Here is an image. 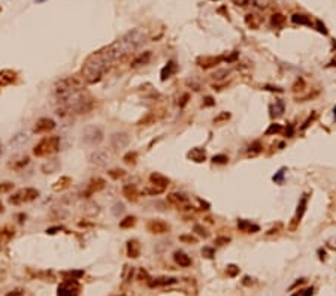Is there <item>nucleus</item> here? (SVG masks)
Instances as JSON below:
<instances>
[{
    "label": "nucleus",
    "instance_id": "nucleus-1",
    "mask_svg": "<svg viewBox=\"0 0 336 296\" xmlns=\"http://www.w3.org/2000/svg\"><path fill=\"white\" fill-rule=\"evenodd\" d=\"M114 55L111 52L109 46H105L102 50L93 52L90 57H87L82 66V79L87 84H96L99 82L103 75L114 64Z\"/></svg>",
    "mask_w": 336,
    "mask_h": 296
},
{
    "label": "nucleus",
    "instance_id": "nucleus-2",
    "mask_svg": "<svg viewBox=\"0 0 336 296\" xmlns=\"http://www.w3.org/2000/svg\"><path fill=\"white\" fill-rule=\"evenodd\" d=\"M146 39V34L141 29H133L129 33H126L123 38H120L118 41L109 45V50L114 55L115 61L120 59H124L126 55L132 54L137 50Z\"/></svg>",
    "mask_w": 336,
    "mask_h": 296
},
{
    "label": "nucleus",
    "instance_id": "nucleus-3",
    "mask_svg": "<svg viewBox=\"0 0 336 296\" xmlns=\"http://www.w3.org/2000/svg\"><path fill=\"white\" fill-rule=\"evenodd\" d=\"M82 78H78V76H67V78H63L60 79L59 82L55 84L54 90H55V97L57 100L61 103L64 102L67 97H70L72 94L81 91L82 88Z\"/></svg>",
    "mask_w": 336,
    "mask_h": 296
},
{
    "label": "nucleus",
    "instance_id": "nucleus-4",
    "mask_svg": "<svg viewBox=\"0 0 336 296\" xmlns=\"http://www.w3.org/2000/svg\"><path fill=\"white\" fill-rule=\"evenodd\" d=\"M60 150V136H46L33 148V154L36 157H48L55 154Z\"/></svg>",
    "mask_w": 336,
    "mask_h": 296
},
{
    "label": "nucleus",
    "instance_id": "nucleus-5",
    "mask_svg": "<svg viewBox=\"0 0 336 296\" xmlns=\"http://www.w3.org/2000/svg\"><path fill=\"white\" fill-rule=\"evenodd\" d=\"M37 196H39V192L33 188V187H25L23 190H20L17 192L15 195H12L9 197V203H12V205H23L25 202H32L34 199H37Z\"/></svg>",
    "mask_w": 336,
    "mask_h": 296
},
{
    "label": "nucleus",
    "instance_id": "nucleus-6",
    "mask_svg": "<svg viewBox=\"0 0 336 296\" xmlns=\"http://www.w3.org/2000/svg\"><path fill=\"white\" fill-rule=\"evenodd\" d=\"M105 139L103 130L97 126H87L82 130V141L88 145H99Z\"/></svg>",
    "mask_w": 336,
    "mask_h": 296
},
{
    "label": "nucleus",
    "instance_id": "nucleus-7",
    "mask_svg": "<svg viewBox=\"0 0 336 296\" xmlns=\"http://www.w3.org/2000/svg\"><path fill=\"white\" fill-rule=\"evenodd\" d=\"M129 142H130V136L126 132H117L111 136V147L114 150H123L129 145Z\"/></svg>",
    "mask_w": 336,
    "mask_h": 296
},
{
    "label": "nucleus",
    "instance_id": "nucleus-8",
    "mask_svg": "<svg viewBox=\"0 0 336 296\" xmlns=\"http://www.w3.org/2000/svg\"><path fill=\"white\" fill-rule=\"evenodd\" d=\"M79 286L75 280H67L59 287V296H78Z\"/></svg>",
    "mask_w": 336,
    "mask_h": 296
},
{
    "label": "nucleus",
    "instance_id": "nucleus-9",
    "mask_svg": "<svg viewBox=\"0 0 336 296\" xmlns=\"http://www.w3.org/2000/svg\"><path fill=\"white\" fill-rule=\"evenodd\" d=\"M109 161V154L105 151V150H96L90 154V163L94 165V166H99V168H103L106 166Z\"/></svg>",
    "mask_w": 336,
    "mask_h": 296
},
{
    "label": "nucleus",
    "instance_id": "nucleus-10",
    "mask_svg": "<svg viewBox=\"0 0 336 296\" xmlns=\"http://www.w3.org/2000/svg\"><path fill=\"white\" fill-rule=\"evenodd\" d=\"M146 229H148V232H151V233L161 235V233H168L169 230H170V226L163 220H150L148 224H146Z\"/></svg>",
    "mask_w": 336,
    "mask_h": 296
},
{
    "label": "nucleus",
    "instance_id": "nucleus-11",
    "mask_svg": "<svg viewBox=\"0 0 336 296\" xmlns=\"http://www.w3.org/2000/svg\"><path fill=\"white\" fill-rule=\"evenodd\" d=\"M54 129H55V121L52 118H39L36 121V126H34V133L42 135V133H48Z\"/></svg>",
    "mask_w": 336,
    "mask_h": 296
},
{
    "label": "nucleus",
    "instance_id": "nucleus-12",
    "mask_svg": "<svg viewBox=\"0 0 336 296\" xmlns=\"http://www.w3.org/2000/svg\"><path fill=\"white\" fill-rule=\"evenodd\" d=\"M105 186H106V181H105L103 178H100V177L93 178L91 181H90V184H88L87 192L84 193L85 197H90L93 193H96V192H100L102 188H105ZM84 195H82V196H84Z\"/></svg>",
    "mask_w": 336,
    "mask_h": 296
},
{
    "label": "nucleus",
    "instance_id": "nucleus-13",
    "mask_svg": "<svg viewBox=\"0 0 336 296\" xmlns=\"http://www.w3.org/2000/svg\"><path fill=\"white\" fill-rule=\"evenodd\" d=\"M221 61H223V57H199L197 59V64L203 69H209V68L217 66Z\"/></svg>",
    "mask_w": 336,
    "mask_h": 296
},
{
    "label": "nucleus",
    "instance_id": "nucleus-14",
    "mask_svg": "<svg viewBox=\"0 0 336 296\" xmlns=\"http://www.w3.org/2000/svg\"><path fill=\"white\" fill-rule=\"evenodd\" d=\"M177 69H178V66H177V63H175L173 60L168 61L166 66L161 69V72H160V79H161V81H166L168 78H170V76L177 72Z\"/></svg>",
    "mask_w": 336,
    "mask_h": 296
},
{
    "label": "nucleus",
    "instance_id": "nucleus-15",
    "mask_svg": "<svg viewBox=\"0 0 336 296\" xmlns=\"http://www.w3.org/2000/svg\"><path fill=\"white\" fill-rule=\"evenodd\" d=\"M150 181H151V184L154 186H159V187H166L169 186V183H170V179L168 177H164V175H161L159 172H152L151 175H150Z\"/></svg>",
    "mask_w": 336,
    "mask_h": 296
},
{
    "label": "nucleus",
    "instance_id": "nucleus-16",
    "mask_svg": "<svg viewBox=\"0 0 336 296\" xmlns=\"http://www.w3.org/2000/svg\"><path fill=\"white\" fill-rule=\"evenodd\" d=\"M188 199L184 195H179V193H170V195H168V202L170 205H173V206H177V208H181L182 205H185Z\"/></svg>",
    "mask_w": 336,
    "mask_h": 296
},
{
    "label": "nucleus",
    "instance_id": "nucleus-17",
    "mask_svg": "<svg viewBox=\"0 0 336 296\" xmlns=\"http://www.w3.org/2000/svg\"><path fill=\"white\" fill-rule=\"evenodd\" d=\"M72 184V178L70 177H60L54 184H52V190L54 192H63V190H66L67 187Z\"/></svg>",
    "mask_w": 336,
    "mask_h": 296
},
{
    "label": "nucleus",
    "instance_id": "nucleus-18",
    "mask_svg": "<svg viewBox=\"0 0 336 296\" xmlns=\"http://www.w3.org/2000/svg\"><path fill=\"white\" fill-rule=\"evenodd\" d=\"M123 196L126 197L127 201H136L137 196H139V192H137V188L133 184H126V186L123 187Z\"/></svg>",
    "mask_w": 336,
    "mask_h": 296
},
{
    "label": "nucleus",
    "instance_id": "nucleus-19",
    "mask_svg": "<svg viewBox=\"0 0 336 296\" xmlns=\"http://www.w3.org/2000/svg\"><path fill=\"white\" fill-rule=\"evenodd\" d=\"M238 228H239V230L248 232V233H255V232L260 230V228L257 224H252L251 221H248V220H239L238 221Z\"/></svg>",
    "mask_w": 336,
    "mask_h": 296
},
{
    "label": "nucleus",
    "instance_id": "nucleus-20",
    "mask_svg": "<svg viewBox=\"0 0 336 296\" xmlns=\"http://www.w3.org/2000/svg\"><path fill=\"white\" fill-rule=\"evenodd\" d=\"M178 280L177 278H168V277H160V278H154L148 283L150 287H160V286H169V284H175Z\"/></svg>",
    "mask_w": 336,
    "mask_h": 296
},
{
    "label": "nucleus",
    "instance_id": "nucleus-21",
    "mask_svg": "<svg viewBox=\"0 0 336 296\" xmlns=\"http://www.w3.org/2000/svg\"><path fill=\"white\" fill-rule=\"evenodd\" d=\"M127 254H129V257H139V254H141V247H139V242L133 239V241H129L127 242Z\"/></svg>",
    "mask_w": 336,
    "mask_h": 296
},
{
    "label": "nucleus",
    "instance_id": "nucleus-22",
    "mask_svg": "<svg viewBox=\"0 0 336 296\" xmlns=\"http://www.w3.org/2000/svg\"><path fill=\"white\" fill-rule=\"evenodd\" d=\"M306 205H308V195H303L302 199L299 201V205H297V211H296V221H300V219L303 217V214L306 211Z\"/></svg>",
    "mask_w": 336,
    "mask_h": 296
},
{
    "label": "nucleus",
    "instance_id": "nucleus-23",
    "mask_svg": "<svg viewBox=\"0 0 336 296\" xmlns=\"http://www.w3.org/2000/svg\"><path fill=\"white\" fill-rule=\"evenodd\" d=\"M173 257H175V262H177L179 266H182V268H188V266L191 265V259H190L185 253H182V251H177Z\"/></svg>",
    "mask_w": 336,
    "mask_h": 296
},
{
    "label": "nucleus",
    "instance_id": "nucleus-24",
    "mask_svg": "<svg viewBox=\"0 0 336 296\" xmlns=\"http://www.w3.org/2000/svg\"><path fill=\"white\" fill-rule=\"evenodd\" d=\"M188 157L193 161L202 163V161H205V159H206V154H205V150H202V148H193L191 151L188 152Z\"/></svg>",
    "mask_w": 336,
    "mask_h": 296
},
{
    "label": "nucleus",
    "instance_id": "nucleus-25",
    "mask_svg": "<svg viewBox=\"0 0 336 296\" xmlns=\"http://www.w3.org/2000/svg\"><path fill=\"white\" fill-rule=\"evenodd\" d=\"M14 235H15V230L11 226H3V228L0 229V241H3V242L11 241L14 238Z\"/></svg>",
    "mask_w": 336,
    "mask_h": 296
},
{
    "label": "nucleus",
    "instance_id": "nucleus-26",
    "mask_svg": "<svg viewBox=\"0 0 336 296\" xmlns=\"http://www.w3.org/2000/svg\"><path fill=\"white\" fill-rule=\"evenodd\" d=\"M150 60H151V52L146 51V52H143V54H141V55H137V57L132 61V68H137V66L146 64Z\"/></svg>",
    "mask_w": 336,
    "mask_h": 296
},
{
    "label": "nucleus",
    "instance_id": "nucleus-27",
    "mask_svg": "<svg viewBox=\"0 0 336 296\" xmlns=\"http://www.w3.org/2000/svg\"><path fill=\"white\" fill-rule=\"evenodd\" d=\"M284 109H286L284 102L277 100L272 106H270V115H272V117H281V115L284 114Z\"/></svg>",
    "mask_w": 336,
    "mask_h": 296
},
{
    "label": "nucleus",
    "instance_id": "nucleus-28",
    "mask_svg": "<svg viewBox=\"0 0 336 296\" xmlns=\"http://www.w3.org/2000/svg\"><path fill=\"white\" fill-rule=\"evenodd\" d=\"M15 76H17V73L12 72V70H3V72H0V85L11 84V82L15 79Z\"/></svg>",
    "mask_w": 336,
    "mask_h": 296
},
{
    "label": "nucleus",
    "instance_id": "nucleus-29",
    "mask_svg": "<svg viewBox=\"0 0 336 296\" xmlns=\"http://www.w3.org/2000/svg\"><path fill=\"white\" fill-rule=\"evenodd\" d=\"M59 168H60V163L55 159H52V160H48V163L43 165L42 170H43V174H54V172H57Z\"/></svg>",
    "mask_w": 336,
    "mask_h": 296
},
{
    "label": "nucleus",
    "instance_id": "nucleus-30",
    "mask_svg": "<svg viewBox=\"0 0 336 296\" xmlns=\"http://www.w3.org/2000/svg\"><path fill=\"white\" fill-rule=\"evenodd\" d=\"M164 190H166L164 187H159V186L151 184L150 187H145V188H143V193L148 195V196H157V195H161Z\"/></svg>",
    "mask_w": 336,
    "mask_h": 296
},
{
    "label": "nucleus",
    "instance_id": "nucleus-31",
    "mask_svg": "<svg viewBox=\"0 0 336 296\" xmlns=\"http://www.w3.org/2000/svg\"><path fill=\"white\" fill-rule=\"evenodd\" d=\"M291 21L294 24H300V25H311V20L308 17H305L302 14H294L291 17Z\"/></svg>",
    "mask_w": 336,
    "mask_h": 296
},
{
    "label": "nucleus",
    "instance_id": "nucleus-32",
    "mask_svg": "<svg viewBox=\"0 0 336 296\" xmlns=\"http://www.w3.org/2000/svg\"><path fill=\"white\" fill-rule=\"evenodd\" d=\"M134 223H136V217H133V215H129V217H126L124 220L120 221V228H121V229L133 228Z\"/></svg>",
    "mask_w": 336,
    "mask_h": 296
},
{
    "label": "nucleus",
    "instance_id": "nucleus-33",
    "mask_svg": "<svg viewBox=\"0 0 336 296\" xmlns=\"http://www.w3.org/2000/svg\"><path fill=\"white\" fill-rule=\"evenodd\" d=\"M270 23H272L273 27H281V25L286 23V17H284L282 14H275V15H272Z\"/></svg>",
    "mask_w": 336,
    "mask_h": 296
},
{
    "label": "nucleus",
    "instance_id": "nucleus-34",
    "mask_svg": "<svg viewBox=\"0 0 336 296\" xmlns=\"http://www.w3.org/2000/svg\"><path fill=\"white\" fill-rule=\"evenodd\" d=\"M282 132V126L281 124H278V123H273V124H270L269 126V129L264 132L268 136H270V135H277V133H281Z\"/></svg>",
    "mask_w": 336,
    "mask_h": 296
},
{
    "label": "nucleus",
    "instance_id": "nucleus-35",
    "mask_svg": "<svg viewBox=\"0 0 336 296\" xmlns=\"http://www.w3.org/2000/svg\"><path fill=\"white\" fill-rule=\"evenodd\" d=\"M154 121H155V115L150 112V114H146V115H145V117H143L137 124H141V126H148V124H152Z\"/></svg>",
    "mask_w": 336,
    "mask_h": 296
},
{
    "label": "nucleus",
    "instance_id": "nucleus-36",
    "mask_svg": "<svg viewBox=\"0 0 336 296\" xmlns=\"http://www.w3.org/2000/svg\"><path fill=\"white\" fill-rule=\"evenodd\" d=\"M227 75H229V69H220V70H217V72L212 73V78L217 79V81H221V79H224Z\"/></svg>",
    "mask_w": 336,
    "mask_h": 296
},
{
    "label": "nucleus",
    "instance_id": "nucleus-37",
    "mask_svg": "<svg viewBox=\"0 0 336 296\" xmlns=\"http://www.w3.org/2000/svg\"><path fill=\"white\" fill-rule=\"evenodd\" d=\"M212 161H214L215 165H224V163L229 161V157L224 156V154H217V156L212 157Z\"/></svg>",
    "mask_w": 336,
    "mask_h": 296
},
{
    "label": "nucleus",
    "instance_id": "nucleus-38",
    "mask_svg": "<svg viewBox=\"0 0 336 296\" xmlns=\"http://www.w3.org/2000/svg\"><path fill=\"white\" fill-rule=\"evenodd\" d=\"M261 144L259 142V141H255V142H252L251 145H250V148H248V151H250V154H259V152L261 151Z\"/></svg>",
    "mask_w": 336,
    "mask_h": 296
},
{
    "label": "nucleus",
    "instance_id": "nucleus-39",
    "mask_svg": "<svg viewBox=\"0 0 336 296\" xmlns=\"http://www.w3.org/2000/svg\"><path fill=\"white\" fill-rule=\"evenodd\" d=\"M108 174H109V177L114 178V179H120V178H123L126 175V172L123 169H112V170H109Z\"/></svg>",
    "mask_w": 336,
    "mask_h": 296
},
{
    "label": "nucleus",
    "instance_id": "nucleus-40",
    "mask_svg": "<svg viewBox=\"0 0 336 296\" xmlns=\"http://www.w3.org/2000/svg\"><path fill=\"white\" fill-rule=\"evenodd\" d=\"M136 159H137V152L136 151H129L126 156L123 157V160L126 161V163H134Z\"/></svg>",
    "mask_w": 336,
    "mask_h": 296
},
{
    "label": "nucleus",
    "instance_id": "nucleus-41",
    "mask_svg": "<svg viewBox=\"0 0 336 296\" xmlns=\"http://www.w3.org/2000/svg\"><path fill=\"white\" fill-rule=\"evenodd\" d=\"M229 118H230V114H229V112H221V114H218V115L214 118V124H220V123H223V121H227Z\"/></svg>",
    "mask_w": 336,
    "mask_h": 296
},
{
    "label": "nucleus",
    "instance_id": "nucleus-42",
    "mask_svg": "<svg viewBox=\"0 0 336 296\" xmlns=\"http://www.w3.org/2000/svg\"><path fill=\"white\" fill-rule=\"evenodd\" d=\"M226 272H227V275H229V277H236V275L239 274V268H238L236 265H229V266H227V269H226Z\"/></svg>",
    "mask_w": 336,
    "mask_h": 296
},
{
    "label": "nucleus",
    "instance_id": "nucleus-43",
    "mask_svg": "<svg viewBox=\"0 0 336 296\" xmlns=\"http://www.w3.org/2000/svg\"><path fill=\"white\" fill-rule=\"evenodd\" d=\"M12 188H14V184L9 183V181H6V183H0V193H8V192H11Z\"/></svg>",
    "mask_w": 336,
    "mask_h": 296
},
{
    "label": "nucleus",
    "instance_id": "nucleus-44",
    "mask_svg": "<svg viewBox=\"0 0 336 296\" xmlns=\"http://www.w3.org/2000/svg\"><path fill=\"white\" fill-rule=\"evenodd\" d=\"M27 139H28V136H27V135H17L15 138H14V141H12L11 144H14V145H17V144H18V145H21L23 142H25Z\"/></svg>",
    "mask_w": 336,
    "mask_h": 296
},
{
    "label": "nucleus",
    "instance_id": "nucleus-45",
    "mask_svg": "<svg viewBox=\"0 0 336 296\" xmlns=\"http://www.w3.org/2000/svg\"><path fill=\"white\" fill-rule=\"evenodd\" d=\"M284 174H286V169H279L277 174L272 177V179H273L275 183H282V179H284Z\"/></svg>",
    "mask_w": 336,
    "mask_h": 296
},
{
    "label": "nucleus",
    "instance_id": "nucleus-46",
    "mask_svg": "<svg viewBox=\"0 0 336 296\" xmlns=\"http://www.w3.org/2000/svg\"><path fill=\"white\" fill-rule=\"evenodd\" d=\"M194 232H196L197 235H200V236H203V238H208V236H209V233H208V232H206L205 229L202 228L200 224H196V226H194Z\"/></svg>",
    "mask_w": 336,
    "mask_h": 296
},
{
    "label": "nucleus",
    "instance_id": "nucleus-47",
    "mask_svg": "<svg viewBox=\"0 0 336 296\" xmlns=\"http://www.w3.org/2000/svg\"><path fill=\"white\" fill-rule=\"evenodd\" d=\"M188 99H190V94H188V93L182 94V96L179 97V100H178V105H179V108H184L185 105L188 103Z\"/></svg>",
    "mask_w": 336,
    "mask_h": 296
},
{
    "label": "nucleus",
    "instance_id": "nucleus-48",
    "mask_svg": "<svg viewBox=\"0 0 336 296\" xmlns=\"http://www.w3.org/2000/svg\"><path fill=\"white\" fill-rule=\"evenodd\" d=\"M179 239L182 241V242H190V244H196V238L191 236V235H182V236H179Z\"/></svg>",
    "mask_w": 336,
    "mask_h": 296
},
{
    "label": "nucleus",
    "instance_id": "nucleus-49",
    "mask_svg": "<svg viewBox=\"0 0 336 296\" xmlns=\"http://www.w3.org/2000/svg\"><path fill=\"white\" fill-rule=\"evenodd\" d=\"M229 242H230V238H227V236H218L215 239L217 245H224V244H229Z\"/></svg>",
    "mask_w": 336,
    "mask_h": 296
},
{
    "label": "nucleus",
    "instance_id": "nucleus-50",
    "mask_svg": "<svg viewBox=\"0 0 336 296\" xmlns=\"http://www.w3.org/2000/svg\"><path fill=\"white\" fill-rule=\"evenodd\" d=\"M203 106H214L215 105V100L211 97V96H206L205 99H203V103H202Z\"/></svg>",
    "mask_w": 336,
    "mask_h": 296
},
{
    "label": "nucleus",
    "instance_id": "nucleus-51",
    "mask_svg": "<svg viewBox=\"0 0 336 296\" xmlns=\"http://www.w3.org/2000/svg\"><path fill=\"white\" fill-rule=\"evenodd\" d=\"M202 254H203V256H205V257H212V256H214V250H212V248H209V247H205V248H203V250H202Z\"/></svg>",
    "mask_w": 336,
    "mask_h": 296
},
{
    "label": "nucleus",
    "instance_id": "nucleus-52",
    "mask_svg": "<svg viewBox=\"0 0 336 296\" xmlns=\"http://www.w3.org/2000/svg\"><path fill=\"white\" fill-rule=\"evenodd\" d=\"M114 208H115V210H114L112 212H114L115 215H120L121 212H124V205H123V203H117Z\"/></svg>",
    "mask_w": 336,
    "mask_h": 296
},
{
    "label": "nucleus",
    "instance_id": "nucleus-53",
    "mask_svg": "<svg viewBox=\"0 0 336 296\" xmlns=\"http://www.w3.org/2000/svg\"><path fill=\"white\" fill-rule=\"evenodd\" d=\"M238 57H239V52H232L229 57H226V61L227 63H233V61L238 60Z\"/></svg>",
    "mask_w": 336,
    "mask_h": 296
},
{
    "label": "nucleus",
    "instance_id": "nucleus-54",
    "mask_svg": "<svg viewBox=\"0 0 336 296\" xmlns=\"http://www.w3.org/2000/svg\"><path fill=\"white\" fill-rule=\"evenodd\" d=\"M317 30H318L320 33L327 34V30H326V27H324V24H323L321 21H317Z\"/></svg>",
    "mask_w": 336,
    "mask_h": 296
},
{
    "label": "nucleus",
    "instance_id": "nucleus-55",
    "mask_svg": "<svg viewBox=\"0 0 336 296\" xmlns=\"http://www.w3.org/2000/svg\"><path fill=\"white\" fill-rule=\"evenodd\" d=\"M293 135H294V127L291 126V124H288L287 129H286V136L287 138H291Z\"/></svg>",
    "mask_w": 336,
    "mask_h": 296
},
{
    "label": "nucleus",
    "instance_id": "nucleus-56",
    "mask_svg": "<svg viewBox=\"0 0 336 296\" xmlns=\"http://www.w3.org/2000/svg\"><path fill=\"white\" fill-rule=\"evenodd\" d=\"M264 90H269V91H278V93H282V88H278V87H270V85H266Z\"/></svg>",
    "mask_w": 336,
    "mask_h": 296
},
{
    "label": "nucleus",
    "instance_id": "nucleus-57",
    "mask_svg": "<svg viewBox=\"0 0 336 296\" xmlns=\"http://www.w3.org/2000/svg\"><path fill=\"white\" fill-rule=\"evenodd\" d=\"M314 117H315V114H312V117H309V118H308V120H306V121H305V123H303L302 130H303V129H306V127L309 126V123H311V121H312V118H314Z\"/></svg>",
    "mask_w": 336,
    "mask_h": 296
},
{
    "label": "nucleus",
    "instance_id": "nucleus-58",
    "mask_svg": "<svg viewBox=\"0 0 336 296\" xmlns=\"http://www.w3.org/2000/svg\"><path fill=\"white\" fill-rule=\"evenodd\" d=\"M302 296H312V287L311 289H306V290H303Z\"/></svg>",
    "mask_w": 336,
    "mask_h": 296
},
{
    "label": "nucleus",
    "instance_id": "nucleus-59",
    "mask_svg": "<svg viewBox=\"0 0 336 296\" xmlns=\"http://www.w3.org/2000/svg\"><path fill=\"white\" fill-rule=\"evenodd\" d=\"M61 228H51V229H46V233H55L57 230H60Z\"/></svg>",
    "mask_w": 336,
    "mask_h": 296
},
{
    "label": "nucleus",
    "instance_id": "nucleus-60",
    "mask_svg": "<svg viewBox=\"0 0 336 296\" xmlns=\"http://www.w3.org/2000/svg\"><path fill=\"white\" fill-rule=\"evenodd\" d=\"M8 296H21V290H15L14 293H8Z\"/></svg>",
    "mask_w": 336,
    "mask_h": 296
},
{
    "label": "nucleus",
    "instance_id": "nucleus-61",
    "mask_svg": "<svg viewBox=\"0 0 336 296\" xmlns=\"http://www.w3.org/2000/svg\"><path fill=\"white\" fill-rule=\"evenodd\" d=\"M3 211H5V208H3V203L0 202V212H3Z\"/></svg>",
    "mask_w": 336,
    "mask_h": 296
},
{
    "label": "nucleus",
    "instance_id": "nucleus-62",
    "mask_svg": "<svg viewBox=\"0 0 336 296\" xmlns=\"http://www.w3.org/2000/svg\"><path fill=\"white\" fill-rule=\"evenodd\" d=\"M3 152V147H2V144H0V154Z\"/></svg>",
    "mask_w": 336,
    "mask_h": 296
},
{
    "label": "nucleus",
    "instance_id": "nucleus-63",
    "mask_svg": "<svg viewBox=\"0 0 336 296\" xmlns=\"http://www.w3.org/2000/svg\"><path fill=\"white\" fill-rule=\"evenodd\" d=\"M333 114H335V117H336V106L333 108Z\"/></svg>",
    "mask_w": 336,
    "mask_h": 296
},
{
    "label": "nucleus",
    "instance_id": "nucleus-64",
    "mask_svg": "<svg viewBox=\"0 0 336 296\" xmlns=\"http://www.w3.org/2000/svg\"><path fill=\"white\" fill-rule=\"evenodd\" d=\"M293 296H299V293H294V295H293Z\"/></svg>",
    "mask_w": 336,
    "mask_h": 296
}]
</instances>
